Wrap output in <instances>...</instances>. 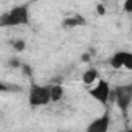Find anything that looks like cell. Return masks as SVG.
<instances>
[{"mask_svg": "<svg viewBox=\"0 0 132 132\" xmlns=\"http://www.w3.org/2000/svg\"><path fill=\"white\" fill-rule=\"evenodd\" d=\"M51 103L50 84H31L28 90V106L30 107H42Z\"/></svg>", "mask_w": 132, "mask_h": 132, "instance_id": "2", "label": "cell"}, {"mask_svg": "<svg viewBox=\"0 0 132 132\" xmlns=\"http://www.w3.org/2000/svg\"><path fill=\"white\" fill-rule=\"evenodd\" d=\"M110 123H112L110 112L106 110L103 115H100V117H96L95 120H92V121L87 124L86 130H87V132H107L109 127H110Z\"/></svg>", "mask_w": 132, "mask_h": 132, "instance_id": "6", "label": "cell"}, {"mask_svg": "<svg viewBox=\"0 0 132 132\" xmlns=\"http://www.w3.org/2000/svg\"><path fill=\"white\" fill-rule=\"evenodd\" d=\"M5 89H6L5 86H2V84H0V90H5Z\"/></svg>", "mask_w": 132, "mask_h": 132, "instance_id": "13", "label": "cell"}, {"mask_svg": "<svg viewBox=\"0 0 132 132\" xmlns=\"http://www.w3.org/2000/svg\"><path fill=\"white\" fill-rule=\"evenodd\" d=\"M30 23H31V16L28 3L14 5L11 10L5 11L0 16V28H17V27H27Z\"/></svg>", "mask_w": 132, "mask_h": 132, "instance_id": "1", "label": "cell"}, {"mask_svg": "<svg viewBox=\"0 0 132 132\" xmlns=\"http://www.w3.org/2000/svg\"><path fill=\"white\" fill-rule=\"evenodd\" d=\"M100 78H101L100 70L95 69V67H90V69L84 70V73H82V76H81V81H82V84H86V86H93Z\"/></svg>", "mask_w": 132, "mask_h": 132, "instance_id": "7", "label": "cell"}, {"mask_svg": "<svg viewBox=\"0 0 132 132\" xmlns=\"http://www.w3.org/2000/svg\"><path fill=\"white\" fill-rule=\"evenodd\" d=\"M14 48H16L17 51H23V50H25V40L17 39V40L14 42Z\"/></svg>", "mask_w": 132, "mask_h": 132, "instance_id": "10", "label": "cell"}, {"mask_svg": "<svg viewBox=\"0 0 132 132\" xmlns=\"http://www.w3.org/2000/svg\"><path fill=\"white\" fill-rule=\"evenodd\" d=\"M89 93L101 106H107V103L112 100V87L106 79H101V78L93 84V87L89 90Z\"/></svg>", "mask_w": 132, "mask_h": 132, "instance_id": "4", "label": "cell"}, {"mask_svg": "<svg viewBox=\"0 0 132 132\" xmlns=\"http://www.w3.org/2000/svg\"><path fill=\"white\" fill-rule=\"evenodd\" d=\"M112 98L115 100L117 106L127 113L130 104H132V84H121L112 89Z\"/></svg>", "mask_w": 132, "mask_h": 132, "instance_id": "3", "label": "cell"}, {"mask_svg": "<svg viewBox=\"0 0 132 132\" xmlns=\"http://www.w3.org/2000/svg\"><path fill=\"white\" fill-rule=\"evenodd\" d=\"M103 2H106V0H103ZM107 2H109V0H107Z\"/></svg>", "mask_w": 132, "mask_h": 132, "instance_id": "14", "label": "cell"}, {"mask_svg": "<svg viewBox=\"0 0 132 132\" xmlns=\"http://www.w3.org/2000/svg\"><path fill=\"white\" fill-rule=\"evenodd\" d=\"M107 64L113 70H120V69L132 70V53L127 50H118L109 57Z\"/></svg>", "mask_w": 132, "mask_h": 132, "instance_id": "5", "label": "cell"}, {"mask_svg": "<svg viewBox=\"0 0 132 132\" xmlns=\"http://www.w3.org/2000/svg\"><path fill=\"white\" fill-rule=\"evenodd\" d=\"M50 92H51V103H59L64 95H65V90H64V86L62 84H50Z\"/></svg>", "mask_w": 132, "mask_h": 132, "instance_id": "9", "label": "cell"}, {"mask_svg": "<svg viewBox=\"0 0 132 132\" xmlns=\"http://www.w3.org/2000/svg\"><path fill=\"white\" fill-rule=\"evenodd\" d=\"M124 11L126 13L132 11V0H126V2H124Z\"/></svg>", "mask_w": 132, "mask_h": 132, "instance_id": "11", "label": "cell"}, {"mask_svg": "<svg viewBox=\"0 0 132 132\" xmlns=\"http://www.w3.org/2000/svg\"><path fill=\"white\" fill-rule=\"evenodd\" d=\"M86 19L82 16H72V17H67L62 20V28L64 30H72V28H76V27H81V25H86Z\"/></svg>", "mask_w": 132, "mask_h": 132, "instance_id": "8", "label": "cell"}, {"mask_svg": "<svg viewBox=\"0 0 132 132\" xmlns=\"http://www.w3.org/2000/svg\"><path fill=\"white\" fill-rule=\"evenodd\" d=\"M98 13H100V14H104V10H103V5H100V6H98Z\"/></svg>", "mask_w": 132, "mask_h": 132, "instance_id": "12", "label": "cell"}]
</instances>
